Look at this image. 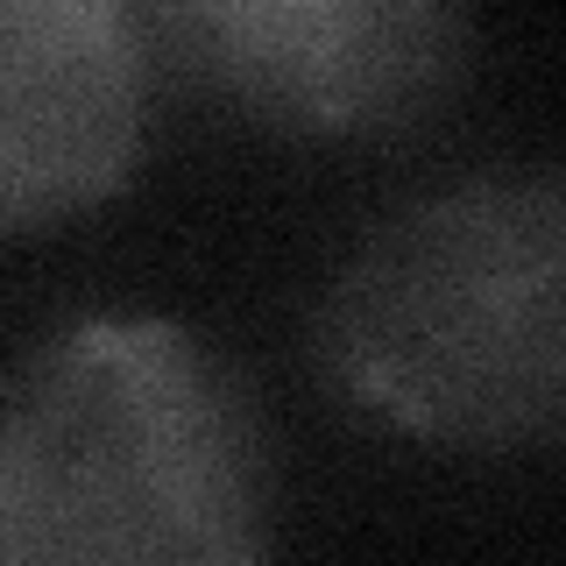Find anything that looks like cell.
<instances>
[{"instance_id": "1", "label": "cell", "mask_w": 566, "mask_h": 566, "mask_svg": "<svg viewBox=\"0 0 566 566\" xmlns=\"http://www.w3.org/2000/svg\"><path fill=\"white\" fill-rule=\"evenodd\" d=\"M276 432L177 318H71L0 376V566H248L276 553Z\"/></svg>"}, {"instance_id": "2", "label": "cell", "mask_w": 566, "mask_h": 566, "mask_svg": "<svg viewBox=\"0 0 566 566\" xmlns=\"http://www.w3.org/2000/svg\"><path fill=\"white\" fill-rule=\"evenodd\" d=\"M312 368L354 418L439 453H538L566 418V185L495 164L411 191L312 305Z\"/></svg>"}, {"instance_id": "3", "label": "cell", "mask_w": 566, "mask_h": 566, "mask_svg": "<svg viewBox=\"0 0 566 566\" xmlns=\"http://www.w3.org/2000/svg\"><path fill=\"white\" fill-rule=\"evenodd\" d=\"M156 99L318 149L432 135L474 78V0H120Z\"/></svg>"}, {"instance_id": "4", "label": "cell", "mask_w": 566, "mask_h": 566, "mask_svg": "<svg viewBox=\"0 0 566 566\" xmlns=\"http://www.w3.org/2000/svg\"><path fill=\"white\" fill-rule=\"evenodd\" d=\"M156 78L120 0H0V241L135 185Z\"/></svg>"}]
</instances>
